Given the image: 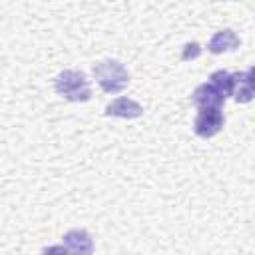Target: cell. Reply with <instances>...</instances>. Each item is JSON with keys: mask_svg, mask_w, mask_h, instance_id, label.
<instances>
[{"mask_svg": "<svg viewBox=\"0 0 255 255\" xmlns=\"http://www.w3.org/2000/svg\"><path fill=\"white\" fill-rule=\"evenodd\" d=\"M94 76H96L98 84L102 86V90L108 92V94H118L129 84L128 70L116 60H106V62L96 64L94 66Z\"/></svg>", "mask_w": 255, "mask_h": 255, "instance_id": "cell-1", "label": "cell"}, {"mask_svg": "<svg viewBox=\"0 0 255 255\" xmlns=\"http://www.w3.org/2000/svg\"><path fill=\"white\" fill-rule=\"evenodd\" d=\"M56 92L64 96L70 102H86L92 96L90 84L82 72L76 70H66L56 78Z\"/></svg>", "mask_w": 255, "mask_h": 255, "instance_id": "cell-2", "label": "cell"}, {"mask_svg": "<svg viewBox=\"0 0 255 255\" xmlns=\"http://www.w3.org/2000/svg\"><path fill=\"white\" fill-rule=\"evenodd\" d=\"M223 114L221 108H199V114L195 118V133L199 137H213L223 128Z\"/></svg>", "mask_w": 255, "mask_h": 255, "instance_id": "cell-3", "label": "cell"}, {"mask_svg": "<svg viewBox=\"0 0 255 255\" xmlns=\"http://www.w3.org/2000/svg\"><path fill=\"white\" fill-rule=\"evenodd\" d=\"M191 100H193V104H195L197 108H221L227 98H225V94H223L215 84L207 82V84H201V86L193 92Z\"/></svg>", "mask_w": 255, "mask_h": 255, "instance_id": "cell-4", "label": "cell"}, {"mask_svg": "<svg viewBox=\"0 0 255 255\" xmlns=\"http://www.w3.org/2000/svg\"><path fill=\"white\" fill-rule=\"evenodd\" d=\"M233 96L241 104H247V102L255 100V66L249 68L247 72L235 74V92H233Z\"/></svg>", "mask_w": 255, "mask_h": 255, "instance_id": "cell-5", "label": "cell"}, {"mask_svg": "<svg viewBox=\"0 0 255 255\" xmlns=\"http://www.w3.org/2000/svg\"><path fill=\"white\" fill-rule=\"evenodd\" d=\"M239 36L233 30H219L213 34V38L209 40V52L211 54H221V52H231L235 48H239Z\"/></svg>", "mask_w": 255, "mask_h": 255, "instance_id": "cell-6", "label": "cell"}, {"mask_svg": "<svg viewBox=\"0 0 255 255\" xmlns=\"http://www.w3.org/2000/svg\"><path fill=\"white\" fill-rule=\"evenodd\" d=\"M141 106L129 98H118L112 104H108L106 114L108 116H116V118H139L141 116Z\"/></svg>", "mask_w": 255, "mask_h": 255, "instance_id": "cell-7", "label": "cell"}, {"mask_svg": "<svg viewBox=\"0 0 255 255\" xmlns=\"http://www.w3.org/2000/svg\"><path fill=\"white\" fill-rule=\"evenodd\" d=\"M64 241H66L68 249L74 251V253H90L92 251V239L86 231L74 229L64 237Z\"/></svg>", "mask_w": 255, "mask_h": 255, "instance_id": "cell-8", "label": "cell"}, {"mask_svg": "<svg viewBox=\"0 0 255 255\" xmlns=\"http://www.w3.org/2000/svg\"><path fill=\"white\" fill-rule=\"evenodd\" d=\"M209 82L215 84V86L225 94V98L233 96V92H235V74H231V72H227V70H217V72H213L211 78H209Z\"/></svg>", "mask_w": 255, "mask_h": 255, "instance_id": "cell-9", "label": "cell"}, {"mask_svg": "<svg viewBox=\"0 0 255 255\" xmlns=\"http://www.w3.org/2000/svg\"><path fill=\"white\" fill-rule=\"evenodd\" d=\"M199 52H201V50H199V44H195V42H193V44H187V46H185V50H183V56H181V58H183V60L197 58V56H199Z\"/></svg>", "mask_w": 255, "mask_h": 255, "instance_id": "cell-10", "label": "cell"}]
</instances>
